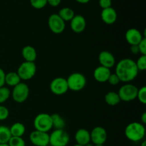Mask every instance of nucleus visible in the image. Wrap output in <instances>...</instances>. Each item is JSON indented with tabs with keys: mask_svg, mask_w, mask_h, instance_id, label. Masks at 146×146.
<instances>
[{
	"mask_svg": "<svg viewBox=\"0 0 146 146\" xmlns=\"http://www.w3.org/2000/svg\"><path fill=\"white\" fill-rule=\"evenodd\" d=\"M21 78L19 77L17 72H9L6 73L5 75V84L9 87H13L21 82Z\"/></svg>",
	"mask_w": 146,
	"mask_h": 146,
	"instance_id": "aec40b11",
	"label": "nucleus"
},
{
	"mask_svg": "<svg viewBox=\"0 0 146 146\" xmlns=\"http://www.w3.org/2000/svg\"><path fill=\"white\" fill-rule=\"evenodd\" d=\"M61 0H47V4H49L51 7H56L61 4Z\"/></svg>",
	"mask_w": 146,
	"mask_h": 146,
	"instance_id": "c9c22d12",
	"label": "nucleus"
},
{
	"mask_svg": "<svg viewBox=\"0 0 146 146\" xmlns=\"http://www.w3.org/2000/svg\"><path fill=\"white\" fill-rule=\"evenodd\" d=\"M138 88L134 84L126 83L120 87L118 94L121 101L131 102L136 99Z\"/></svg>",
	"mask_w": 146,
	"mask_h": 146,
	"instance_id": "6e6552de",
	"label": "nucleus"
},
{
	"mask_svg": "<svg viewBox=\"0 0 146 146\" xmlns=\"http://www.w3.org/2000/svg\"><path fill=\"white\" fill-rule=\"evenodd\" d=\"M135 64L138 71H144L146 70V55L140 56L137 61H135Z\"/></svg>",
	"mask_w": 146,
	"mask_h": 146,
	"instance_id": "cd10ccee",
	"label": "nucleus"
},
{
	"mask_svg": "<svg viewBox=\"0 0 146 146\" xmlns=\"http://www.w3.org/2000/svg\"><path fill=\"white\" fill-rule=\"evenodd\" d=\"M51 120H52L53 128H54V130L64 129L66 126V122L60 115L57 114V113H54V114L51 115Z\"/></svg>",
	"mask_w": 146,
	"mask_h": 146,
	"instance_id": "5701e85b",
	"label": "nucleus"
},
{
	"mask_svg": "<svg viewBox=\"0 0 146 146\" xmlns=\"http://www.w3.org/2000/svg\"><path fill=\"white\" fill-rule=\"evenodd\" d=\"M107 82H108L110 84H111V85L115 86L121 81H120L119 78H118V77L117 76V74H115V73H111V74H110L109 77H108V81Z\"/></svg>",
	"mask_w": 146,
	"mask_h": 146,
	"instance_id": "2f4dec72",
	"label": "nucleus"
},
{
	"mask_svg": "<svg viewBox=\"0 0 146 146\" xmlns=\"http://www.w3.org/2000/svg\"><path fill=\"white\" fill-rule=\"evenodd\" d=\"M84 146H94V144H93V143H91V142H90V143H88V144L85 145H84Z\"/></svg>",
	"mask_w": 146,
	"mask_h": 146,
	"instance_id": "ea45409f",
	"label": "nucleus"
},
{
	"mask_svg": "<svg viewBox=\"0 0 146 146\" xmlns=\"http://www.w3.org/2000/svg\"><path fill=\"white\" fill-rule=\"evenodd\" d=\"M104 100H105L106 103L110 106L117 105L121 101L118 92L113 91L108 92L106 94L105 97H104Z\"/></svg>",
	"mask_w": 146,
	"mask_h": 146,
	"instance_id": "4be33fe9",
	"label": "nucleus"
},
{
	"mask_svg": "<svg viewBox=\"0 0 146 146\" xmlns=\"http://www.w3.org/2000/svg\"><path fill=\"white\" fill-rule=\"evenodd\" d=\"M11 94L14 102L17 103H22L29 97V87L26 83L21 82L13 87Z\"/></svg>",
	"mask_w": 146,
	"mask_h": 146,
	"instance_id": "0eeeda50",
	"label": "nucleus"
},
{
	"mask_svg": "<svg viewBox=\"0 0 146 146\" xmlns=\"http://www.w3.org/2000/svg\"><path fill=\"white\" fill-rule=\"evenodd\" d=\"M58 14L65 22L70 21L75 16L74 11L69 7H64V8L61 9L58 11Z\"/></svg>",
	"mask_w": 146,
	"mask_h": 146,
	"instance_id": "b1692460",
	"label": "nucleus"
},
{
	"mask_svg": "<svg viewBox=\"0 0 146 146\" xmlns=\"http://www.w3.org/2000/svg\"><path fill=\"white\" fill-rule=\"evenodd\" d=\"M76 1H77L78 3H79V4H87V3L89 2L91 0H75Z\"/></svg>",
	"mask_w": 146,
	"mask_h": 146,
	"instance_id": "58836bf2",
	"label": "nucleus"
},
{
	"mask_svg": "<svg viewBox=\"0 0 146 146\" xmlns=\"http://www.w3.org/2000/svg\"><path fill=\"white\" fill-rule=\"evenodd\" d=\"M11 96V91L9 89L5 86L0 87V104L5 102Z\"/></svg>",
	"mask_w": 146,
	"mask_h": 146,
	"instance_id": "a878e982",
	"label": "nucleus"
},
{
	"mask_svg": "<svg viewBox=\"0 0 146 146\" xmlns=\"http://www.w3.org/2000/svg\"><path fill=\"white\" fill-rule=\"evenodd\" d=\"M31 146H34V145H31Z\"/></svg>",
	"mask_w": 146,
	"mask_h": 146,
	"instance_id": "49530a36",
	"label": "nucleus"
},
{
	"mask_svg": "<svg viewBox=\"0 0 146 146\" xmlns=\"http://www.w3.org/2000/svg\"><path fill=\"white\" fill-rule=\"evenodd\" d=\"M70 27L74 32L79 34L83 32L86 27V21L84 16L76 14L70 21Z\"/></svg>",
	"mask_w": 146,
	"mask_h": 146,
	"instance_id": "ddd939ff",
	"label": "nucleus"
},
{
	"mask_svg": "<svg viewBox=\"0 0 146 146\" xmlns=\"http://www.w3.org/2000/svg\"><path fill=\"white\" fill-rule=\"evenodd\" d=\"M11 137V135L9 127L4 125H0V144L8 143Z\"/></svg>",
	"mask_w": 146,
	"mask_h": 146,
	"instance_id": "393cba45",
	"label": "nucleus"
},
{
	"mask_svg": "<svg viewBox=\"0 0 146 146\" xmlns=\"http://www.w3.org/2000/svg\"><path fill=\"white\" fill-rule=\"evenodd\" d=\"M17 72L21 80H29L36 72V65L33 62L25 61L20 64Z\"/></svg>",
	"mask_w": 146,
	"mask_h": 146,
	"instance_id": "423d86ee",
	"label": "nucleus"
},
{
	"mask_svg": "<svg viewBox=\"0 0 146 146\" xmlns=\"http://www.w3.org/2000/svg\"><path fill=\"white\" fill-rule=\"evenodd\" d=\"M48 146H51V145H48Z\"/></svg>",
	"mask_w": 146,
	"mask_h": 146,
	"instance_id": "a18cd8bd",
	"label": "nucleus"
},
{
	"mask_svg": "<svg viewBox=\"0 0 146 146\" xmlns=\"http://www.w3.org/2000/svg\"><path fill=\"white\" fill-rule=\"evenodd\" d=\"M137 99L139 100V102L142 104H146V87L143 86V87H141L138 89V93H137Z\"/></svg>",
	"mask_w": 146,
	"mask_h": 146,
	"instance_id": "c756f323",
	"label": "nucleus"
},
{
	"mask_svg": "<svg viewBox=\"0 0 146 146\" xmlns=\"http://www.w3.org/2000/svg\"><path fill=\"white\" fill-rule=\"evenodd\" d=\"M125 135L132 142L141 141L145 135V127L138 122H133L125 127Z\"/></svg>",
	"mask_w": 146,
	"mask_h": 146,
	"instance_id": "f03ea898",
	"label": "nucleus"
},
{
	"mask_svg": "<svg viewBox=\"0 0 146 146\" xmlns=\"http://www.w3.org/2000/svg\"><path fill=\"white\" fill-rule=\"evenodd\" d=\"M76 144L81 145H85L91 142V135L90 132L86 129L81 128L78 129L75 133L74 135Z\"/></svg>",
	"mask_w": 146,
	"mask_h": 146,
	"instance_id": "a211bd4d",
	"label": "nucleus"
},
{
	"mask_svg": "<svg viewBox=\"0 0 146 146\" xmlns=\"http://www.w3.org/2000/svg\"><path fill=\"white\" fill-rule=\"evenodd\" d=\"M91 142L94 145H104L106 142L108 134L104 127L96 126L90 132Z\"/></svg>",
	"mask_w": 146,
	"mask_h": 146,
	"instance_id": "f8f14e48",
	"label": "nucleus"
},
{
	"mask_svg": "<svg viewBox=\"0 0 146 146\" xmlns=\"http://www.w3.org/2000/svg\"><path fill=\"white\" fill-rule=\"evenodd\" d=\"M0 146H9L8 143H2V144H0Z\"/></svg>",
	"mask_w": 146,
	"mask_h": 146,
	"instance_id": "79ce46f5",
	"label": "nucleus"
},
{
	"mask_svg": "<svg viewBox=\"0 0 146 146\" xmlns=\"http://www.w3.org/2000/svg\"><path fill=\"white\" fill-rule=\"evenodd\" d=\"M9 146H26V143L22 137H14L11 136L8 142Z\"/></svg>",
	"mask_w": 146,
	"mask_h": 146,
	"instance_id": "bb28decb",
	"label": "nucleus"
},
{
	"mask_svg": "<svg viewBox=\"0 0 146 146\" xmlns=\"http://www.w3.org/2000/svg\"><path fill=\"white\" fill-rule=\"evenodd\" d=\"M11 136L14 137H22L26 132V127L23 123H15L9 127Z\"/></svg>",
	"mask_w": 146,
	"mask_h": 146,
	"instance_id": "412c9836",
	"label": "nucleus"
},
{
	"mask_svg": "<svg viewBox=\"0 0 146 146\" xmlns=\"http://www.w3.org/2000/svg\"><path fill=\"white\" fill-rule=\"evenodd\" d=\"M141 123L145 125L146 123V113H143L141 117Z\"/></svg>",
	"mask_w": 146,
	"mask_h": 146,
	"instance_id": "4c0bfd02",
	"label": "nucleus"
},
{
	"mask_svg": "<svg viewBox=\"0 0 146 146\" xmlns=\"http://www.w3.org/2000/svg\"><path fill=\"white\" fill-rule=\"evenodd\" d=\"M30 4L36 9H41L47 5V0H29Z\"/></svg>",
	"mask_w": 146,
	"mask_h": 146,
	"instance_id": "c85d7f7f",
	"label": "nucleus"
},
{
	"mask_svg": "<svg viewBox=\"0 0 146 146\" xmlns=\"http://www.w3.org/2000/svg\"><path fill=\"white\" fill-rule=\"evenodd\" d=\"M9 115V110L6 106L0 104V121L7 120Z\"/></svg>",
	"mask_w": 146,
	"mask_h": 146,
	"instance_id": "7c9ffc66",
	"label": "nucleus"
},
{
	"mask_svg": "<svg viewBox=\"0 0 146 146\" xmlns=\"http://www.w3.org/2000/svg\"><path fill=\"white\" fill-rule=\"evenodd\" d=\"M29 140L34 146H48L49 145V134L35 130L30 133Z\"/></svg>",
	"mask_w": 146,
	"mask_h": 146,
	"instance_id": "9b49d317",
	"label": "nucleus"
},
{
	"mask_svg": "<svg viewBox=\"0 0 146 146\" xmlns=\"http://www.w3.org/2000/svg\"><path fill=\"white\" fill-rule=\"evenodd\" d=\"M94 146H104V145H94Z\"/></svg>",
	"mask_w": 146,
	"mask_h": 146,
	"instance_id": "37998d69",
	"label": "nucleus"
},
{
	"mask_svg": "<svg viewBox=\"0 0 146 146\" xmlns=\"http://www.w3.org/2000/svg\"><path fill=\"white\" fill-rule=\"evenodd\" d=\"M48 26L53 33L61 34L66 28V22L58 16V14H52L48 19Z\"/></svg>",
	"mask_w": 146,
	"mask_h": 146,
	"instance_id": "1a4fd4ad",
	"label": "nucleus"
},
{
	"mask_svg": "<svg viewBox=\"0 0 146 146\" xmlns=\"http://www.w3.org/2000/svg\"><path fill=\"white\" fill-rule=\"evenodd\" d=\"M131 51L133 54H137L139 53V49L138 45H131Z\"/></svg>",
	"mask_w": 146,
	"mask_h": 146,
	"instance_id": "e433bc0d",
	"label": "nucleus"
},
{
	"mask_svg": "<svg viewBox=\"0 0 146 146\" xmlns=\"http://www.w3.org/2000/svg\"><path fill=\"white\" fill-rule=\"evenodd\" d=\"M125 40L130 45H138L143 37L141 31L135 28H131L125 32Z\"/></svg>",
	"mask_w": 146,
	"mask_h": 146,
	"instance_id": "2eb2a0df",
	"label": "nucleus"
},
{
	"mask_svg": "<svg viewBox=\"0 0 146 146\" xmlns=\"http://www.w3.org/2000/svg\"><path fill=\"white\" fill-rule=\"evenodd\" d=\"M98 62L101 66L111 69L115 64V58L112 53L104 50L98 54Z\"/></svg>",
	"mask_w": 146,
	"mask_h": 146,
	"instance_id": "4468645a",
	"label": "nucleus"
},
{
	"mask_svg": "<svg viewBox=\"0 0 146 146\" xmlns=\"http://www.w3.org/2000/svg\"><path fill=\"white\" fill-rule=\"evenodd\" d=\"M141 146H146V141H145V140H143V141L141 143Z\"/></svg>",
	"mask_w": 146,
	"mask_h": 146,
	"instance_id": "a19ab883",
	"label": "nucleus"
},
{
	"mask_svg": "<svg viewBox=\"0 0 146 146\" xmlns=\"http://www.w3.org/2000/svg\"><path fill=\"white\" fill-rule=\"evenodd\" d=\"M73 146H84V145H78V144H76V145H73Z\"/></svg>",
	"mask_w": 146,
	"mask_h": 146,
	"instance_id": "c03bdc74",
	"label": "nucleus"
},
{
	"mask_svg": "<svg viewBox=\"0 0 146 146\" xmlns=\"http://www.w3.org/2000/svg\"><path fill=\"white\" fill-rule=\"evenodd\" d=\"M138 72L135 62L132 59H122L115 65V73L118 77L120 81L125 83L135 80L138 76Z\"/></svg>",
	"mask_w": 146,
	"mask_h": 146,
	"instance_id": "f257e3e1",
	"label": "nucleus"
},
{
	"mask_svg": "<svg viewBox=\"0 0 146 146\" xmlns=\"http://www.w3.org/2000/svg\"><path fill=\"white\" fill-rule=\"evenodd\" d=\"M5 75L6 73L3 69L0 67V87L5 84Z\"/></svg>",
	"mask_w": 146,
	"mask_h": 146,
	"instance_id": "f704fd0d",
	"label": "nucleus"
},
{
	"mask_svg": "<svg viewBox=\"0 0 146 146\" xmlns=\"http://www.w3.org/2000/svg\"><path fill=\"white\" fill-rule=\"evenodd\" d=\"M138 49H139V53L142 55H146V38L143 37V40L140 42L138 44Z\"/></svg>",
	"mask_w": 146,
	"mask_h": 146,
	"instance_id": "473e14b6",
	"label": "nucleus"
},
{
	"mask_svg": "<svg viewBox=\"0 0 146 146\" xmlns=\"http://www.w3.org/2000/svg\"><path fill=\"white\" fill-rule=\"evenodd\" d=\"M98 4H99L100 7L102 9H106L111 7V5H112V0H99Z\"/></svg>",
	"mask_w": 146,
	"mask_h": 146,
	"instance_id": "72a5a7b5",
	"label": "nucleus"
},
{
	"mask_svg": "<svg viewBox=\"0 0 146 146\" xmlns=\"http://www.w3.org/2000/svg\"><path fill=\"white\" fill-rule=\"evenodd\" d=\"M101 17L102 21L106 24H113L116 21L118 14L116 11L112 7L102 9L101 13Z\"/></svg>",
	"mask_w": 146,
	"mask_h": 146,
	"instance_id": "dca6fc26",
	"label": "nucleus"
},
{
	"mask_svg": "<svg viewBox=\"0 0 146 146\" xmlns=\"http://www.w3.org/2000/svg\"><path fill=\"white\" fill-rule=\"evenodd\" d=\"M111 74V69L100 65L94 70V77L98 82L104 83L108 81V79Z\"/></svg>",
	"mask_w": 146,
	"mask_h": 146,
	"instance_id": "f3484780",
	"label": "nucleus"
},
{
	"mask_svg": "<svg viewBox=\"0 0 146 146\" xmlns=\"http://www.w3.org/2000/svg\"><path fill=\"white\" fill-rule=\"evenodd\" d=\"M21 54L23 58L27 62H34L37 57V52L36 49L31 45H27L23 47L21 50Z\"/></svg>",
	"mask_w": 146,
	"mask_h": 146,
	"instance_id": "6ab92c4d",
	"label": "nucleus"
},
{
	"mask_svg": "<svg viewBox=\"0 0 146 146\" xmlns=\"http://www.w3.org/2000/svg\"><path fill=\"white\" fill-rule=\"evenodd\" d=\"M34 127L35 130L48 133L53 128L51 115L48 113H40L34 120Z\"/></svg>",
	"mask_w": 146,
	"mask_h": 146,
	"instance_id": "20e7f679",
	"label": "nucleus"
},
{
	"mask_svg": "<svg viewBox=\"0 0 146 146\" xmlns=\"http://www.w3.org/2000/svg\"><path fill=\"white\" fill-rule=\"evenodd\" d=\"M68 90L74 92L82 90L86 84V78L80 72H74L66 78Z\"/></svg>",
	"mask_w": 146,
	"mask_h": 146,
	"instance_id": "7ed1b4c3",
	"label": "nucleus"
},
{
	"mask_svg": "<svg viewBox=\"0 0 146 146\" xmlns=\"http://www.w3.org/2000/svg\"><path fill=\"white\" fill-rule=\"evenodd\" d=\"M51 92L56 95H62L68 90L66 79L64 77H56L51 82L49 85Z\"/></svg>",
	"mask_w": 146,
	"mask_h": 146,
	"instance_id": "9d476101",
	"label": "nucleus"
},
{
	"mask_svg": "<svg viewBox=\"0 0 146 146\" xmlns=\"http://www.w3.org/2000/svg\"><path fill=\"white\" fill-rule=\"evenodd\" d=\"M69 141V135L64 129L54 130L49 134V145L66 146Z\"/></svg>",
	"mask_w": 146,
	"mask_h": 146,
	"instance_id": "39448f33",
	"label": "nucleus"
}]
</instances>
